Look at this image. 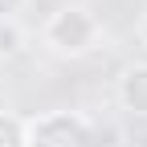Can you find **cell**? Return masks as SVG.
Segmentation results:
<instances>
[{"instance_id": "6da1fadb", "label": "cell", "mask_w": 147, "mask_h": 147, "mask_svg": "<svg viewBox=\"0 0 147 147\" xmlns=\"http://www.w3.org/2000/svg\"><path fill=\"white\" fill-rule=\"evenodd\" d=\"M41 41L53 53H61V57H82V53H90V49L102 41V25H98V16L90 12V8L65 4V8H57V12L45 16Z\"/></svg>"}, {"instance_id": "7a4b0ae2", "label": "cell", "mask_w": 147, "mask_h": 147, "mask_svg": "<svg viewBox=\"0 0 147 147\" xmlns=\"http://www.w3.org/2000/svg\"><path fill=\"white\" fill-rule=\"evenodd\" d=\"M29 147H98V135L78 115H45L29 123Z\"/></svg>"}, {"instance_id": "3957f363", "label": "cell", "mask_w": 147, "mask_h": 147, "mask_svg": "<svg viewBox=\"0 0 147 147\" xmlns=\"http://www.w3.org/2000/svg\"><path fill=\"white\" fill-rule=\"evenodd\" d=\"M119 106L127 110V115H139L147 119V61H135V65H127L119 74Z\"/></svg>"}, {"instance_id": "277c9868", "label": "cell", "mask_w": 147, "mask_h": 147, "mask_svg": "<svg viewBox=\"0 0 147 147\" xmlns=\"http://www.w3.org/2000/svg\"><path fill=\"white\" fill-rule=\"evenodd\" d=\"M29 45V33L21 29V21H0V61L21 57Z\"/></svg>"}, {"instance_id": "5b68a950", "label": "cell", "mask_w": 147, "mask_h": 147, "mask_svg": "<svg viewBox=\"0 0 147 147\" xmlns=\"http://www.w3.org/2000/svg\"><path fill=\"white\" fill-rule=\"evenodd\" d=\"M0 147H29V123L0 110Z\"/></svg>"}, {"instance_id": "8992f818", "label": "cell", "mask_w": 147, "mask_h": 147, "mask_svg": "<svg viewBox=\"0 0 147 147\" xmlns=\"http://www.w3.org/2000/svg\"><path fill=\"white\" fill-rule=\"evenodd\" d=\"M29 0H0V21H16V16L25 12Z\"/></svg>"}, {"instance_id": "52a82bcc", "label": "cell", "mask_w": 147, "mask_h": 147, "mask_svg": "<svg viewBox=\"0 0 147 147\" xmlns=\"http://www.w3.org/2000/svg\"><path fill=\"white\" fill-rule=\"evenodd\" d=\"M135 33H139V41H143V45H147V8H143V12H139V25H135Z\"/></svg>"}]
</instances>
